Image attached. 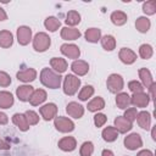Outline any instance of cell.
Segmentation results:
<instances>
[{"mask_svg": "<svg viewBox=\"0 0 156 156\" xmlns=\"http://www.w3.org/2000/svg\"><path fill=\"white\" fill-rule=\"evenodd\" d=\"M93 94H94L93 87H91V85H85V87L80 90V93H79V99H80V100H87V99H89Z\"/></svg>", "mask_w": 156, "mask_h": 156, "instance_id": "d590c367", "label": "cell"}, {"mask_svg": "<svg viewBox=\"0 0 156 156\" xmlns=\"http://www.w3.org/2000/svg\"><path fill=\"white\" fill-rule=\"evenodd\" d=\"M94 151V147H93V144L90 141H87L82 145L80 147V155L82 156H90Z\"/></svg>", "mask_w": 156, "mask_h": 156, "instance_id": "74e56055", "label": "cell"}, {"mask_svg": "<svg viewBox=\"0 0 156 156\" xmlns=\"http://www.w3.org/2000/svg\"><path fill=\"white\" fill-rule=\"evenodd\" d=\"M24 116H26V119H27V122H28L29 126L37 124L38 121H39V117H38V115H37L34 111H27Z\"/></svg>", "mask_w": 156, "mask_h": 156, "instance_id": "f35d334b", "label": "cell"}, {"mask_svg": "<svg viewBox=\"0 0 156 156\" xmlns=\"http://www.w3.org/2000/svg\"><path fill=\"white\" fill-rule=\"evenodd\" d=\"M50 63H51V67H52L56 72H58V73L65 72L66 68H67V62H66L63 58H60V57H54Z\"/></svg>", "mask_w": 156, "mask_h": 156, "instance_id": "ffe728a7", "label": "cell"}, {"mask_svg": "<svg viewBox=\"0 0 156 156\" xmlns=\"http://www.w3.org/2000/svg\"><path fill=\"white\" fill-rule=\"evenodd\" d=\"M58 147L63 151H72L76 149V140L72 136H66V138H62L60 141H58Z\"/></svg>", "mask_w": 156, "mask_h": 156, "instance_id": "5bb4252c", "label": "cell"}, {"mask_svg": "<svg viewBox=\"0 0 156 156\" xmlns=\"http://www.w3.org/2000/svg\"><path fill=\"white\" fill-rule=\"evenodd\" d=\"M100 29H96V28H90L85 32V38L90 43H95L100 39Z\"/></svg>", "mask_w": 156, "mask_h": 156, "instance_id": "f546056e", "label": "cell"}, {"mask_svg": "<svg viewBox=\"0 0 156 156\" xmlns=\"http://www.w3.org/2000/svg\"><path fill=\"white\" fill-rule=\"evenodd\" d=\"M139 54H140V56L143 58H150L151 55H152V48L150 45H147V44H144V45L140 46Z\"/></svg>", "mask_w": 156, "mask_h": 156, "instance_id": "8d00e7d4", "label": "cell"}, {"mask_svg": "<svg viewBox=\"0 0 156 156\" xmlns=\"http://www.w3.org/2000/svg\"><path fill=\"white\" fill-rule=\"evenodd\" d=\"M94 122H95V126H96V127H101V126L106 122V116L102 115V113H98V115H95V117H94Z\"/></svg>", "mask_w": 156, "mask_h": 156, "instance_id": "7bdbcfd3", "label": "cell"}, {"mask_svg": "<svg viewBox=\"0 0 156 156\" xmlns=\"http://www.w3.org/2000/svg\"><path fill=\"white\" fill-rule=\"evenodd\" d=\"M139 76L141 78V82L144 83V85L146 88H149L154 82H152V77H151V73L146 69V68H141L139 69Z\"/></svg>", "mask_w": 156, "mask_h": 156, "instance_id": "83f0119b", "label": "cell"}, {"mask_svg": "<svg viewBox=\"0 0 156 156\" xmlns=\"http://www.w3.org/2000/svg\"><path fill=\"white\" fill-rule=\"evenodd\" d=\"M12 121H13V123H15L16 126H18V128H20L21 130H27V129L29 128V124H28V122H27L24 115L16 113V115L13 116Z\"/></svg>", "mask_w": 156, "mask_h": 156, "instance_id": "44dd1931", "label": "cell"}, {"mask_svg": "<svg viewBox=\"0 0 156 156\" xmlns=\"http://www.w3.org/2000/svg\"><path fill=\"white\" fill-rule=\"evenodd\" d=\"M141 144H143L141 138H140V135L136 134V133L130 134L129 136H127V138L124 139V145H126V147L129 149V150H135V149L140 147Z\"/></svg>", "mask_w": 156, "mask_h": 156, "instance_id": "8992f818", "label": "cell"}, {"mask_svg": "<svg viewBox=\"0 0 156 156\" xmlns=\"http://www.w3.org/2000/svg\"><path fill=\"white\" fill-rule=\"evenodd\" d=\"M136 108H134V107H132V108H127V111H126V113H124V118L126 119H128L130 123L136 118Z\"/></svg>", "mask_w": 156, "mask_h": 156, "instance_id": "ab89813d", "label": "cell"}, {"mask_svg": "<svg viewBox=\"0 0 156 156\" xmlns=\"http://www.w3.org/2000/svg\"><path fill=\"white\" fill-rule=\"evenodd\" d=\"M136 119H138V124H139L141 128L147 129V128L150 127V121H151V118H150V115H149L146 111H143V112L138 113V115H136Z\"/></svg>", "mask_w": 156, "mask_h": 156, "instance_id": "603a6c76", "label": "cell"}, {"mask_svg": "<svg viewBox=\"0 0 156 156\" xmlns=\"http://www.w3.org/2000/svg\"><path fill=\"white\" fill-rule=\"evenodd\" d=\"M119 58H121L122 62L129 65V63H133V62L135 61L136 55H135V52L132 51L130 49H126V48H124V49H122V50L119 51Z\"/></svg>", "mask_w": 156, "mask_h": 156, "instance_id": "8fae6325", "label": "cell"}, {"mask_svg": "<svg viewBox=\"0 0 156 156\" xmlns=\"http://www.w3.org/2000/svg\"><path fill=\"white\" fill-rule=\"evenodd\" d=\"M80 21V16L77 11H69L67 13V17H66V23L69 24V26H76L77 23H79Z\"/></svg>", "mask_w": 156, "mask_h": 156, "instance_id": "1f68e13d", "label": "cell"}, {"mask_svg": "<svg viewBox=\"0 0 156 156\" xmlns=\"http://www.w3.org/2000/svg\"><path fill=\"white\" fill-rule=\"evenodd\" d=\"M104 106H105L104 100L98 96V98L93 99V100L88 104V110H89V111H98V110H101Z\"/></svg>", "mask_w": 156, "mask_h": 156, "instance_id": "4dcf8cb0", "label": "cell"}, {"mask_svg": "<svg viewBox=\"0 0 156 156\" xmlns=\"http://www.w3.org/2000/svg\"><path fill=\"white\" fill-rule=\"evenodd\" d=\"M143 11L147 15H152L155 13L156 11V1L155 0H150V1H146L144 5H143Z\"/></svg>", "mask_w": 156, "mask_h": 156, "instance_id": "e575fe53", "label": "cell"}, {"mask_svg": "<svg viewBox=\"0 0 156 156\" xmlns=\"http://www.w3.org/2000/svg\"><path fill=\"white\" fill-rule=\"evenodd\" d=\"M45 27L49 29V30H51V32H55L58 27H60V21L57 20V18H55V17H48L46 20H45Z\"/></svg>", "mask_w": 156, "mask_h": 156, "instance_id": "836d02e7", "label": "cell"}, {"mask_svg": "<svg viewBox=\"0 0 156 156\" xmlns=\"http://www.w3.org/2000/svg\"><path fill=\"white\" fill-rule=\"evenodd\" d=\"M12 34L9 30H2L0 32V46L2 48H9L12 45Z\"/></svg>", "mask_w": 156, "mask_h": 156, "instance_id": "cb8c5ba5", "label": "cell"}, {"mask_svg": "<svg viewBox=\"0 0 156 156\" xmlns=\"http://www.w3.org/2000/svg\"><path fill=\"white\" fill-rule=\"evenodd\" d=\"M102 156H113V154L110 150H104L102 151Z\"/></svg>", "mask_w": 156, "mask_h": 156, "instance_id": "7dc6e473", "label": "cell"}, {"mask_svg": "<svg viewBox=\"0 0 156 156\" xmlns=\"http://www.w3.org/2000/svg\"><path fill=\"white\" fill-rule=\"evenodd\" d=\"M79 85H80V80L77 77L68 74V76H66L65 82H63V91L67 95H73L78 90Z\"/></svg>", "mask_w": 156, "mask_h": 156, "instance_id": "7a4b0ae2", "label": "cell"}, {"mask_svg": "<svg viewBox=\"0 0 156 156\" xmlns=\"http://www.w3.org/2000/svg\"><path fill=\"white\" fill-rule=\"evenodd\" d=\"M33 46L37 51H45L50 46V38L45 33H38L34 37Z\"/></svg>", "mask_w": 156, "mask_h": 156, "instance_id": "3957f363", "label": "cell"}, {"mask_svg": "<svg viewBox=\"0 0 156 156\" xmlns=\"http://www.w3.org/2000/svg\"><path fill=\"white\" fill-rule=\"evenodd\" d=\"M72 69L74 73H77L78 76H84L88 69H89V66L85 61H82V60H78V61H74L72 63Z\"/></svg>", "mask_w": 156, "mask_h": 156, "instance_id": "e0dca14e", "label": "cell"}, {"mask_svg": "<svg viewBox=\"0 0 156 156\" xmlns=\"http://www.w3.org/2000/svg\"><path fill=\"white\" fill-rule=\"evenodd\" d=\"M7 123V117L5 113L0 112V124H6Z\"/></svg>", "mask_w": 156, "mask_h": 156, "instance_id": "ee69618b", "label": "cell"}, {"mask_svg": "<svg viewBox=\"0 0 156 156\" xmlns=\"http://www.w3.org/2000/svg\"><path fill=\"white\" fill-rule=\"evenodd\" d=\"M40 80L44 85L51 88V89H56L60 87L61 84V77L56 73H54L51 69L49 68H44L40 73Z\"/></svg>", "mask_w": 156, "mask_h": 156, "instance_id": "6da1fadb", "label": "cell"}, {"mask_svg": "<svg viewBox=\"0 0 156 156\" xmlns=\"http://www.w3.org/2000/svg\"><path fill=\"white\" fill-rule=\"evenodd\" d=\"M61 51L63 55L68 56L69 58H78L80 55V51L78 49V46L72 45V44H63L61 46Z\"/></svg>", "mask_w": 156, "mask_h": 156, "instance_id": "ba28073f", "label": "cell"}, {"mask_svg": "<svg viewBox=\"0 0 156 156\" xmlns=\"http://www.w3.org/2000/svg\"><path fill=\"white\" fill-rule=\"evenodd\" d=\"M115 126H116V130L121 133H126L132 128V123L124 117H117L115 119Z\"/></svg>", "mask_w": 156, "mask_h": 156, "instance_id": "9a60e30c", "label": "cell"}, {"mask_svg": "<svg viewBox=\"0 0 156 156\" xmlns=\"http://www.w3.org/2000/svg\"><path fill=\"white\" fill-rule=\"evenodd\" d=\"M35 77H37V72L33 68H24L17 73V78L23 82H30L35 79Z\"/></svg>", "mask_w": 156, "mask_h": 156, "instance_id": "7c38bea8", "label": "cell"}, {"mask_svg": "<svg viewBox=\"0 0 156 156\" xmlns=\"http://www.w3.org/2000/svg\"><path fill=\"white\" fill-rule=\"evenodd\" d=\"M55 127H56L57 130L66 133V132L73 130L74 124H73V122H72L71 119H68V118H66V117H57V118L55 119Z\"/></svg>", "mask_w": 156, "mask_h": 156, "instance_id": "5b68a950", "label": "cell"}, {"mask_svg": "<svg viewBox=\"0 0 156 156\" xmlns=\"http://www.w3.org/2000/svg\"><path fill=\"white\" fill-rule=\"evenodd\" d=\"M135 26H136V29H138L139 32L145 33V32H147L149 28H150V21H149L146 17H140V18L136 20Z\"/></svg>", "mask_w": 156, "mask_h": 156, "instance_id": "f1b7e54d", "label": "cell"}, {"mask_svg": "<svg viewBox=\"0 0 156 156\" xmlns=\"http://www.w3.org/2000/svg\"><path fill=\"white\" fill-rule=\"evenodd\" d=\"M128 85H129V89H130L133 93H143V90H144L143 85H141L139 82H136V80L130 82Z\"/></svg>", "mask_w": 156, "mask_h": 156, "instance_id": "60d3db41", "label": "cell"}, {"mask_svg": "<svg viewBox=\"0 0 156 156\" xmlns=\"http://www.w3.org/2000/svg\"><path fill=\"white\" fill-rule=\"evenodd\" d=\"M101 44H102V46H104L106 50L111 51V50H113V49H115L116 40H115V38H113V37H111V35H105V37L101 39Z\"/></svg>", "mask_w": 156, "mask_h": 156, "instance_id": "d6a6232c", "label": "cell"}, {"mask_svg": "<svg viewBox=\"0 0 156 156\" xmlns=\"http://www.w3.org/2000/svg\"><path fill=\"white\" fill-rule=\"evenodd\" d=\"M138 156H152V152L149 151V150H143L138 154Z\"/></svg>", "mask_w": 156, "mask_h": 156, "instance_id": "f6af8a7d", "label": "cell"}, {"mask_svg": "<svg viewBox=\"0 0 156 156\" xmlns=\"http://www.w3.org/2000/svg\"><path fill=\"white\" fill-rule=\"evenodd\" d=\"M12 104H13V96L7 91H1L0 93V107L9 108Z\"/></svg>", "mask_w": 156, "mask_h": 156, "instance_id": "7402d4cb", "label": "cell"}, {"mask_svg": "<svg viewBox=\"0 0 156 156\" xmlns=\"http://www.w3.org/2000/svg\"><path fill=\"white\" fill-rule=\"evenodd\" d=\"M116 102H117V106L119 108H127L130 104V98L128 96L127 93H121V94L117 95Z\"/></svg>", "mask_w": 156, "mask_h": 156, "instance_id": "484cf974", "label": "cell"}, {"mask_svg": "<svg viewBox=\"0 0 156 156\" xmlns=\"http://www.w3.org/2000/svg\"><path fill=\"white\" fill-rule=\"evenodd\" d=\"M6 18H7V16H6L5 11L0 7V21H4V20H6Z\"/></svg>", "mask_w": 156, "mask_h": 156, "instance_id": "bcb514c9", "label": "cell"}, {"mask_svg": "<svg viewBox=\"0 0 156 156\" xmlns=\"http://www.w3.org/2000/svg\"><path fill=\"white\" fill-rule=\"evenodd\" d=\"M102 136L106 141H113L118 136V132L113 127H107L102 130Z\"/></svg>", "mask_w": 156, "mask_h": 156, "instance_id": "4316f807", "label": "cell"}, {"mask_svg": "<svg viewBox=\"0 0 156 156\" xmlns=\"http://www.w3.org/2000/svg\"><path fill=\"white\" fill-rule=\"evenodd\" d=\"M32 94H33V88L30 85H22V87H18V89H17V96L22 101L29 100Z\"/></svg>", "mask_w": 156, "mask_h": 156, "instance_id": "ac0fdd59", "label": "cell"}, {"mask_svg": "<svg viewBox=\"0 0 156 156\" xmlns=\"http://www.w3.org/2000/svg\"><path fill=\"white\" fill-rule=\"evenodd\" d=\"M45 99H46V93H45L43 89H38V90L33 91V94H32L29 101H30V104H32L33 106H37V105L41 104Z\"/></svg>", "mask_w": 156, "mask_h": 156, "instance_id": "d6986e66", "label": "cell"}, {"mask_svg": "<svg viewBox=\"0 0 156 156\" xmlns=\"http://www.w3.org/2000/svg\"><path fill=\"white\" fill-rule=\"evenodd\" d=\"M66 110H67L68 115L72 116V117H74V118H79V117H82L83 113H84L83 107H82L80 105H78L77 102H69V104L67 105V108H66Z\"/></svg>", "mask_w": 156, "mask_h": 156, "instance_id": "4fadbf2b", "label": "cell"}, {"mask_svg": "<svg viewBox=\"0 0 156 156\" xmlns=\"http://www.w3.org/2000/svg\"><path fill=\"white\" fill-rule=\"evenodd\" d=\"M130 102L136 107H145L149 104V96L144 93H134Z\"/></svg>", "mask_w": 156, "mask_h": 156, "instance_id": "9c48e42d", "label": "cell"}, {"mask_svg": "<svg viewBox=\"0 0 156 156\" xmlns=\"http://www.w3.org/2000/svg\"><path fill=\"white\" fill-rule=\"evenodd\" d=\"M57 112V107L55 104H46L40 107V113L45 119H51Z\"/></svg>", "mask_w": 156, "mask_h": 156, "instance_id": "30bf717a", "label": "cell"}, {"mask_svg": "<svg viewBox=\"0 0 156 156\" xmlns=\"http://www.w3.org/2000/svg\"><path fill=\"white\" fill-rule=\"evenodd\" d=\"M17 37H18V43L21 45H27L30 40L32 37V30L28 27H20L17 30Z\"/></svg>", "mask_w": 156, "mask_h": 156, "instance_id": "52a82bcc", "label": "cell"}, {"mask_svg": "<svg viewBox=\"0 0 156 156\" xmlns=\"http://www.w3.org/2000/svg\"><path fill=\"white\" fill-rule=\"evenodd\" d=\"M111 20L117 26H122L127 22V15L122 11H115L112 15H111Z\"/></svg>", "mask_w": 156, "mask_h": 156, "instance_id": "d4e9b609", "label": "cell"}, {"mask_svg": "<svg viewBox=\"0 0 156 156\" xmlns=\"http://www.w3.org/2000/svg\"><path fill=\"white\" fill-rule=\"evenodd\" d=\"M11 83V78L9 74H6L5 72H0V85L1 87H7Z\"/></svg>", "mask_w": 156, "mask_h": 156, "instance_id": "b9f144b4", "label": "cell"}, {"mask_svg": "<svg viewBox=\"0 0 156 156\" xmlns=\"http://www.w3.org/2000/svg\"><path fill=\"white\" fill-rule=\"evenodd\" d=\"M107 88L111 93H117L123 88V79L118 74H111L107 79Z\"/></svg>", "mask_w": 156, "mask_h": 156, "instance_id": "277c9868", "label": "cell"}, {"mask_svg": "<svg viewBox=\"0 0 156 156\" xmlns=\"http://www.w3.org/2000/svg\"><path fill=\"white\" fill-rule=\"evenodd\" d=\"M61 37L63 39H68V40H74V39H78L80 37V32L76 28H68V27H65L62 28L61 30Z\"/></svg>", "mask_w": 156, "mask_h": 156, "instance_id": "2e32d148", "label": "cell"}]
</instances>
